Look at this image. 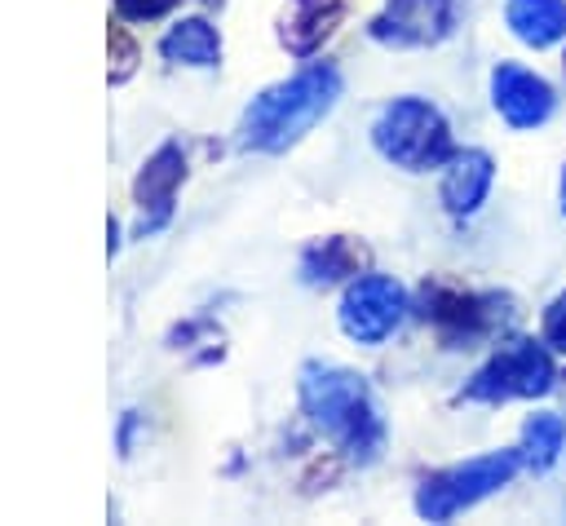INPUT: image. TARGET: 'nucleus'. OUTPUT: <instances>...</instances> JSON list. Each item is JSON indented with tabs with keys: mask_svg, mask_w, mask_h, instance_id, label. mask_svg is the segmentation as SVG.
I'll list each match as a JSON object with an SVG mask.
<instances>
[{
	"mask_svg": "<svg viewBox=\"0 0 566 526\" xmlns=\"http://www.w3.org/2000/svg\"><path fill=\"white\" fill-rule=\"evenodd\" d=\"M371 141L385 159H394L398 168H411V172L433 168L451 155L447 119L438 115V106H429L420 97H398L394 106H385L371 128Z\"/></svg>",
	"mask_w": 566,
	"mask_h": 526,
	"instance_id": "nucleus-3",
	"label": "nucleus"
},
{
	"mask_svg": "<svg viewBox=\"0 0 566 526\" xmlns=\"http://www.w3.org/2000/svg\"><path fill=\"white\" fill-rule=\"evenodd\" d=\"M159 53H164L168 62H186V66H217L221 40H217V31H212L203 18H190V22H177V27L164 35Z\"/></svg>",
	"mask_w": 566,
	"mask_h": 526,
	"instance_id": "nucleus-15",
	"label": "nucleus"
},
{
	"mask_svg": "<svg viewBox=\"0 0 566 526\" xmlns=\"http://www.w3.org/2000/svg\"><path fill=\"white\" fill-rule=\"evenodd\" d=\"M402 309H407V296L394 278L363 274L340 296V327H345V336H354L363 345H376L402 323Z\"/></svg>",
	"mask_w": 566,
	"mask_h": 526,
	"instance_id": "nucleus-6",
	"label": "nucleus"
},
{
	"mask_svg": "<svg viewBox=\"0 0 566 526\" xmlns=\"http://www.w3.org/2000/svg\"><path fill=\"white\" fill-rule=\"evenodd\" d=\"M367 265V248L336 234V239H323L314 248H305L301 256V274L305 283H332V278H345V274H358Z\"/></svg>",
	"mask_w": 566,
	"mask_h": 526,
	"instance_id": "nucleus-14",
	"label": "nucleus"
},
{
	"mask_svg": "<svg viewBox=\"0 0 566 526\" xmlns=\"http://www.w3.org/2000/svg\"><path fill=\"white\" fill-rule=\"evenodd\" d=\"M517 464H522L517 451H491V455H478V460L455 464L447 473H433L416 495V513L429 517V522H447V517L464 513L469 504H478V499L495 495L500 486H509Z\"/></svg>",
	"mask_w": 566,
	"mask_h": 526,
	"instance_id": "nucleus-4",
	"label": "nucleus"
},
{
	"mask_svg": "<svg viewBox=\"0 0 566 526\" xmlns=\"http://www.w3.org/2000/svg\"><path fill=\"white\" fill-rule=\"evenodd\" d=\"M451 0H389L371 22V35L380 44H438L451 31Z\"/></svg>",
	"mask_w": 566,
	"mask_h": 526,
	"instance_id": "nucleus-7",
	"label": "nucleus"
},
{
	"mask_svg": "<svg viewBox=\"0 0 566 526\" xmlns=\"http://www.w3.org/2000/svg\"><path fill=\"white\" fill-rule=\"evenodd\" d=\"M491 97H495V111L513 124V128H535L548 119L553 111V88L535 75V71H522L513 62L495 66L491 75Z\"/></svg>",
	"mask_w": 566,
	"mask_h": 526,
	"instance_id": "nucleus-8",
	"label": "nucleus"
},
{
	"mask_svg": "<svg viewBox=\"0 0 566 526\" xmlns=\"http://www.w3.org/2000/svg\"><path fill=\"white\" fill-rule=\"evenodd\" d=\"M553 389V358L535 340H509L464 389L469 402H504V398H535Z\"/></svg>",
	"mask_w": 566,
	"mask_h": 526,
	"instance_id": "nucleus-5",
	"label": "nucleus"
},
{
	"mask_svg": "<svg viewBox=\"0 0 566 526\" xmlns=\"http://www.w3.org/2000/svg\"><path fill=\"white\" fill-rule=\"evenodd\" d=\"M111 80L119 84V80H128L133 75V66H137V44L128 40V31L124 27H111Z\"/></svg>",
	"mask_w": 566,
	"mask_h": 526,
	"instance_id": "nucleus-17",
	"label": "nucleus"
},
{
	"mask_svg": "<svg viewBox=\"0 0 566 526\" xmlns=\"http://www.w3.org/2000/svg\"><path fill=\"white\" fill-rule=\"evenodd\" d=\"M181 177H186V159H181V146H159L150 159H146V168L137 172V181H133V194H137V208H142V230H155V225H164L168 221V212H172V190L181 186Z\"/></svg>",
	"mask_w": 566,
	"mask_h": 526,
	"instance_id": "nucleus-10",
	"label": "nucleus"
},
{
	"mask_svg": "<svg viewBox=\"0 0 566 526\" xmlns=\"http://www.w3.org/2000/svg\"><path fill=\"white\" fill-rule=\"evenodd\" d=\"M562 446H566V420L562 415L539 411V415L526 420V429H522V460L531 469H548L562 455Z\"/></svg>",
	"mask_w": 566,
	"mask_h": 526,
	"instance_id": "nucleus-16",
	"label": "nucleus"
},
{
	"mask_svg": "<svg viewBox=\"0 0 566 526\" xmlns=\"http://www.w3.org/2000/svg\"><path fill=\"white\" fill-rule=\"evenodd\" d=\"M424 318L442 327L447 340H473L482 332H491L495 323V296H473V292H451L442 283L424 287Z\"/></svg>",
	"mask_w": 566,
	"mask_h": 526,
	"instance_id": "nucleus-9",
	"label": "nucleus"
},
{
	"mask_svg": "<svg viewBox=\"0 0 566 526\" xmlns=\"http://www.w3.org/2000/svg\"><path fill=\"white\" fill-rule=\"evenodd\" d=\"M336 97H340V75L332 66H310L287 84L265 88L243 115V146L287 150L336 106Z\"/></svg>",
	"mask_w": 566,
	"mask_h": 526,
	"instance_id": "nucleus-2",
	"label": "nucleus"
},
{
	"mask_svg": "<svg viewBox=\"0 0 566 526\" xmlns=\"http://www.w3.org/2000/svg\"><path fill=\"white\" fill-rule=\"evenodd\" d=\"M491 177H495V168H491V155L486 150H460V155H451V164L442 172V203H447V212H455V217L478 212V203L491 190Z\"/></svg>",
	"mask_w": 566,
	"mask_h": 526,
	"instance_id": "nucleus-11",
	"label": "nucleus"
},
{
	"mask_svg": "<svg viewBox=\"0 0 566 526\" xmlns=\"http://www.w3.org/2000/svg\"><path fill=\"white\" fill-rule=\"evenodd\" d=\"M544 340L566 354V292H562V296L548 305V314H544Z\"/></svg>",
	"mask_w": 566,
	"mask_h": 526,
	"instance_id": "nucleus-18",
	"label": "nucleus"
},
{
	"mask_svg": "<svg viewBox=\"0 0 566 526\" xmlns=\"http://www.w3.org/2000/svg\"><path fill=\"white\" fill-rule=\"evenodd\" d=\"M509 27L522 44H557L566 35V0H509Z\"/></svg>",
	"mask_w": 566,
	"mask_h": 526,
	"instance_id": "nucleus-13",
	"label": "nucleus"
},
{
	"mask_svg": "<svg viewBox=\"0 0 566 526\" xmlns=\"http://www.w3.org/2000/svg\"><path fill=\"white\" fill-rule=\"evenodd\" d=\"M562 208H566V177H562Z\"/></svg>",
	"mask_w": 566,
	"mask_h": 526,
	"instance_id": "nucleus-20",
	"label": "nucleus"
},
{
	"mask_svg": "<svg viewBox=\"0 0 566 526\" xmlns=\"http://www.w3.org/2000/svg\"><path fill=\"white\" fill-rule=\"evenodd\" d=\"M177 0H115V9H119V18H133V22H146V18H159V13H168Z\"/></svg>",
	"mask_w": 566,
	"mask_h": 526,
	"instance_id": "nucleus-19",
	"label": "nucleus"
},
{
	"mask_svg": "<svg viewBox=\"0 0 566 526\" xmlns=\"http://www.w3.org/2000/svg\"><path fill=\"white\" fill-rule=\"evenodd\" d=\"M301 407L310 415V424L336 442L340 455L367 464L380 455L385 446V420L380 407L371 398V389L363 385V376L345 371V367H327V362H310L301 371Z\"/></svg>",
	"mask_w": 566,
	"mask_h": 526,
	"instance_id": "nucleus-1",
	"label": "nucleus"
},
{
	"mask_svg": "<svg viewBox=\"0 0 566 526\" xmlns=\"http://www.w3.org/2000/svg\"><path fill=\"white\" fill-rule=\"evenodd\" d=\"M340 13H345V0H287L279 35L292 53H314L336 31Z\"/></svg>",
	"mask_w": 566,
	"mask_h": 526,
	"instance_id": "nucleus-12",
	"label": "nucleus"
}]
</instances>
